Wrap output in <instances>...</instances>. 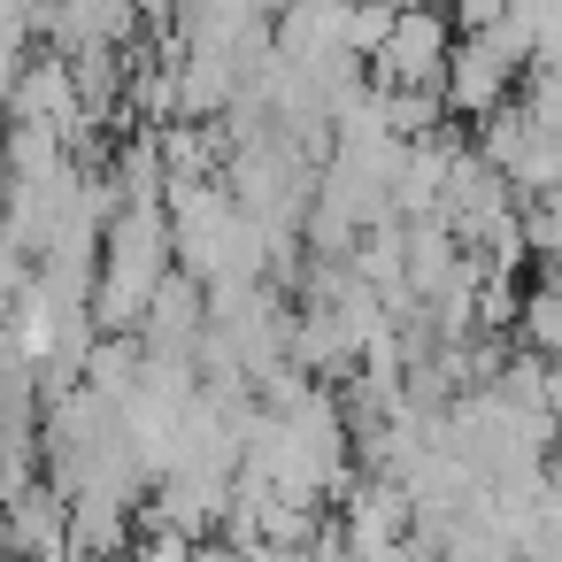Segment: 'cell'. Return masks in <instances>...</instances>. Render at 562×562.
Segmentation results:
<instances>
[{
	"label": "cell",
	"instance_id": "8992f818",
	"mask_svg": "<svg viewBox=\"0 0 562 562\" xmlns=\"http://www.w3.org/2000/svg\"><path fill=\"white\" fill-rule=\"evenodd\" d=\"M247 562H324L316 547H278V539H262V547H247Z\"/></svg>",
	"mask_w": 562,
	"mask_h": 562
},
{
	"label": "cell",
	"instance_id": "3957f363",
	"mask_svg": "<svg viewBox=\"0 0 562 562\" xmlns=\"http://www.w3.org/2000/svg\"><path fill=\"white\" fill-rule=\"evenodd\" d=\"M209 278H193V270H170L162 278V293H155V308H147V324H139V339H147V355H170V362H201V339H209Z\"/></svg>",
	"mask_w": 562,
	"mask_h": 562
},
{
	"label": "cell",
	"instance_id": "5b68a950",
	"mask_svg": "<svg viewBox=\"0 0 562 562\" xmlns=\"http://www.w3.org/2000/svg\"><path fill=\"white\" fill-rule=\"evenodd\" d=\"M447 16H454L462 32H485V24H501V16H508V0H447Z\"/></svg>",
	"mask_w": 562,
	"mask_h": 562
},
{
	"label": "cell",
	"instance_id": "6da1fadb",
	"mask_svg": "<svg viewBox=\"0 0 562 562\" xmlns=\"http://www.w3.org/2000/svg\"><path fill=\"white\" fill-rule=\"evenodd\" d=\"M178 262V224L162 209H116L109 224V255H101V285H93V316L101 331H139L162 278Z\"/></svg>",
	"mask_w": 562,
	"mask_h": 562
},
{
	"label": "cell",
	"instance_id": "7a4b0ae2",
	"mask_svg": "<svg viewBox=\"0 0 562 562\" xmlns=\"http://www.w3.org/2000/svg\"><path fill=\"white\" fill-rule=\"evenodd\" d=\"M462 24L447 16V9H431V0H416V9H401V24H393V40L378 47V86H447V70H454V40Z\"/></svg>",
	"mask_w": 562,
	"mask_h": 562
},
{
	"label": "cell",
	"instance_id": "277c9868",
	"mask_svg": "<svg viewBox=\"0 0 562 562\" xmlns=\"http://www.w3.org/2000/svg\"><path fill=\"white\" fill-rule=\"evenodd\" d=\"M524 347H539L547 362H562V270H547L531 293H524Z\"/></svg>",
	"mask_w": 562,
	"mask_h": 562
}]
</instances>
